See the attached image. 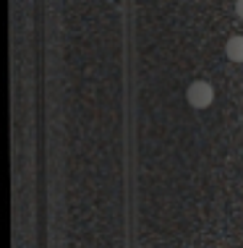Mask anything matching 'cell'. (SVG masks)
<instances>
[{"instance_id":"cell-1","label":"cell","mask_w":243,"mask_h":248,"mask_svg":"<svg viewBox=\"0 0 243 248\" xmlns=\"http://www.w3.org/2000/svg\"><path fill=\"white\" fill-rule=\"evenodd\" d=\"M186 102L194 107V110H207L209 105L214 102V89L209 81H194L188 84L186 89Z\"/></svg>"},{"instance_id":"cell-2","label":"cell","mask_w":243,"mask_h":248,"mask_svg":"<svg viewBox=\"0 0 243 248\" xmlns=\"http://www.w3.org/2000/svg\"><path fill=\"white\" fill-rule=\"evenodd\" d=\"M225 55L233 63H243V34H235L225 42Z\"/></svg>"},{"instance_id":"cell-3","label":"cell","mask_w":243,"mask_h":248,"mask_svg":"<svg viewBox=\"0 0 243 248\" xmlns=\"http://www.w3.org/2000/svg\"><path fill=\"white\" fill-rule=\"evenodd\" d=\"M235 13H238V18H243V0H235Z\"/></svg>"}]
</instances>
